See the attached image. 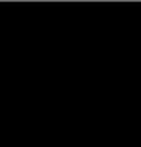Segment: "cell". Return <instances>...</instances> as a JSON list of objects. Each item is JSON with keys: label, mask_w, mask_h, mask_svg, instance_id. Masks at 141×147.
Instances as JSON below:
<instances>
[]
</instances>
